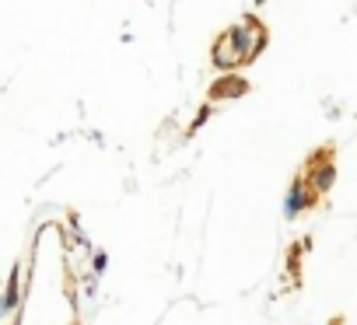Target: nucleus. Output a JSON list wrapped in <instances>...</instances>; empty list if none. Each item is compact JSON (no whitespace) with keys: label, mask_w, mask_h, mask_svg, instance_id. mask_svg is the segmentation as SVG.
I'll return each mask as SVG.
<instances>
[{"label":"nucleus","mask_w":357,"mask_h":325,"mask_svg":"<svg viewBox=\"0 0 357 325\" xmlns=\"http://www.w3.org/2000/svg\"><path fill=\"white\" fill-rule=\"evenodd\" d=\"M301 206H309V196H305L301 182H294V186H291V193H287V199H284V213H287V217H298V213H301Z\"/></svg>","instance_id":"obj_2"},{"label":"nucleus","mask_w":357,"mask_h":325,"mask_svg":"<svg viewBox=\"0 0 357 325\" xmlns=\"http://www.w3.org/2000/svg\"><path fill=\"white\" fill-rule=\"evenodd\" d=\"M245 91V81H238V77H228V81H218V88H214V98H221V95H242Z\"/></svg>","instance_id":"obj_3"},{"label":"nucleus","mask_w":357,"mask_h":325,"mask_svg":"<svg viewBox=\"0 0 357 325\" xmlns=\"http://www.w3.org/2000/svg\"><path fill=\"white\" fill-rule=\"evenodd\" d=\"M249 32H252V18H249V25H238V28L224 32V35L214 42V63H218L221 70L252 60V57L263 49V42H249Z\"/></svg>","instance_id":"obj_1"}]
</instances>
